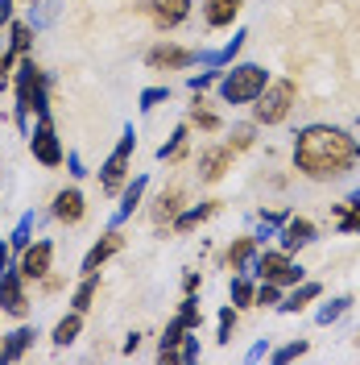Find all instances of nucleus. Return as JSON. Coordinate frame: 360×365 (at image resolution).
<instances>
[{
    "label": "nucleus",
    "instance_id": "obj_1",
    "mask_svg": "<svg viewBox=\"0 0 360 365\" xmlns=\"http://www.w3.org/2000/svg\"><path fill=\"white\" fill-rule=\"evenodd\" d=\"M360 162V141L339 125H307L294 137V170L307 179H339Z\"/></svg>",
    "mask_w": 360,
    "mask_h": 365
},
{
    "label": "nucleus",
    "instance_id": "obj_2",
    "mask_svg": "<svg viewBox=\"0 0 360 365\" xmlns=\"http://www.w3.org/2000/svg\"><path fill=\"white\" fill-rule=\"evenodd\" d=\"M42 113H50V79L25 54L21 71H17V125H21L25 137H29V116H42Z\"/></svg>",
    "mask_w": 360,
    "mask_h": 365
},
{
    "label": "nucleus",
    "instance_id": "obj_3",
    "mask_svg": "<svg viewBox=\"0 0 360 365\" xmlns=\"http://www.w3.org/2000/svg\"><path fill=\"white\" fill-rule=\"evenodd\" d=\"M270 83V75L261 63H236L232 71L220 75V100L224 104H253Z\"/></svg>",
    "mask_w": 360,
    "mask_h": 365
},
{
    "label": "nucleus",
    "instance_id": "obj_4",
    "mask_svg": "<svg viewBox=\"0 0 360 365\" xmlns=\"http://www.w3.org/2000/svg\"><path fill=\"white\" fill-rule=\"evenodd\" d=\"M298 104V88H294V79H270L265 91L253 100V116H257V125H282L290 108Z\"/></svg>",
    "mask_w": 360,
    "mask_h": 365
},
{
    "label": "nucleus",
    "instance_id": "obj_5",
    "mask_svg": "<svg viewBox=\"0 0 360 365\" xmlns=\"http://www.w3.org/2000/svg\"><path fill=\"white\" fill-rule=\"evenodd\" d=\"M133 150H137V129L133 125H125V133H120V145H116L108 162L100 166V187H104V195H120V187L129 182V162H133Z\"/></svg>",
    "mask_w": 360,
    "mask_h": 365
},
{
    "label": "nucleus",
    "instance_id": "obj_6",
    "mask_svg": "<svg viewBox=\"0 0 360 365\" xmlns=\"http://www.w3.org/2000/svg\"><path fill=\"white\" fill-rule=\"evenodd\" d=\"M261 282H277V287H298L302 282V266L298 262H290V253L286 250H265L253 257V270Z\"/></svg>",
    "mask_w": 360,
    "mask_h": 365
},
{
    "label": "nucleus",
    "instance_id": "obj_7",
    "mask_svg": "<svg viewBox=\"0 0 360 365\" xmlns=\"http://www.w3.org/2000/svg\"><path fill=\"white\" fill-rule=\"evenodd\" d=\"M29 150H33V158L42 162V166H63V141H58V133H54V120H50V113L38 116V125L29 129Z\"/></svg>",
    "mask_w": 360,
    "mask_h": 365
},
{
    "label": "nucleus",
    "instance_id": "obj_8",
    "mask_svg": "<svg viewBox=\"0 0 360 365\" xmlns=\"http://www.w3.org/2000/svg\"><path fill=\"white\" fill-rule=\"evenodd\" d=\"M29 299H25V278L21 270H0V312L4 316H25Z\"/></svg>",
    "mask_w": 360,
    "mask_h": 365
},
{
    "label": "nucleus",
    "instance_id": "obj_9",
    "mask_svg": "<svg viewBox=\"0 0 360 365\" xmlns=\"http://www.w3.org/2000/svg\"><path fill=\"white\" fill-rule=\"evenodd\" d=\"M141 13L158 25V29H174V25L186 21L191 0H145V4H141Z\"/></svg>",
    "mask_w": 360,
    "mask_h": 365
},
{
    "label": "nucleus",
    "instance_id": "obj_10",
    "mask_svg": "<svg viewBox=\"0 0 360 365\" xmlns=\"http://www.w3.org/2000/svg\"><path fill=\"white\" fill-rule=\"evenodd\" d=\"M149 71H182L191 63H199V50H186V46H154L145 54Z\"/></svg>",
    "mask_w": 360,
    "mask_h": 365
},
{
    "label": "nucleus",
    "instance_id": "obj_11",
    "mask_svg": "<svg viewBox=\"0 0 360 365\" xmlns=\"http://www.w3.org/2000/svg\"><path fill=\"white\" fill-rule=\"evenodd\" d=\"M315 237H319V232H315V225H311L307 216H286V220H282V228H277V241H282V250H286V253L307 250Z\"/></svg>",
    "mask_w": 360,
    "mask_h": 365
},
{
    "label": "nucleus",
    "instance_id": "obj_12",
    "mask_svg": "<svg viewBox=\"0 0 360 365\" xmlns=\"http://www.w3.org/2000/svg\"><path fill=\"white\" fill-rule=\"evenodd\" d=\"M83 212H88V200H83L79 187H63V191L54 195V204H50V216H54L58 225H79Z\"/></svg>",
    "mask_w": 360,
    "mask_h": 365
},
{
    "label": "nucleus",
    "instance_id": "obj_13",
    "mask_svg": "<svg viewBox=\"0 0 360 365\" xmlns=\"http://www.w3.org/2000/svg\"><path fill=\"white\" fill-rule=\"evenodd\" d=\"M125 250V237H120V228H108L95 245L88 250V257H83V274H100V266L108 262V257H116V253Z\"/></svg>",
    "mask_w": 360,
    "mask_h": 365
},
{
    "label": "nucleus",
    "instance_id": "obj_14",
    "mask_svg": "<svg viewBox=\"0 0 360 365\" xmlns=\"http://www.w3.org/2000/svg\"><path fill=\"white\" fill-rule=\"evenodd\" d=\"M50 262H54V245L50 241H38V245H25L21 250V278H46L50 274Z\"/></svg>",
    "mask_w": 360,
    "mask_h": 365
},
{
    "label": "nucleus",
    "instance_id": "obj_15",
    "mask_svg": "<svg viewBox=\"0 0 360 365\" xmlns=\"http://www.w3.org/2000/svg\"><path fill=\"white\" fill-rule=\"evenodd\" d=\"M33 341H38V328H29V324H21V328H13L4 341H0V365H13L25 357V349H33Z\"/></svg>",
    "mask_w": 360,
    "mask_h": 365
},
{
    "label": "nucleus",
    "instance_id": "obj_16",
    "mask_svg": "<svg viewBox=\"0 0 360 365\" xmlns=\"http://www.w3.org/2000/svg\"><path fill=\"white\" fill-rule=\"evenodd\" d=\"M232 158H236V150H232V145H216V150H203V154H199V179H203V182L224 179V170L232 166Z\"/></svg>",
    "mask_w": 360,
    "mask_h": 365
},
{
    "label": "nucleus",
    "instance_id": "obj_17",
    "mask_svg": "<svg viewBox=\"0 0 360 365\" xmlns=\"http://www.w3.org/2000/svg\"><path fill=\"white\" fill-rule=\"evenodd\" d=\"M240 4L245 0H203V21L211 25V29H224L240 17Z\"/></svg>",
    "mask_w": 360,
    "mask_h": 365
},
{
    "label": "nucleus",
    "instance_id": "obj_18",
    "mask_svg": "<svg viewBox=\"0 0 360 365\" xmlns=\"http://www.w3.org/2000/svg\"><path fill=\"white\" fill-rule=\"evenodd\" d=\"M319 295H323V287H319V282H307V278H302V282L294 287L290 295H286L282 303H277V312H282V316H298V312H302L307 303H315Z\"/></svg>",
    "mask_w": 360,
    "mask_h": 365
},
{
    "label": "nucleus",
    "instance_id": "obj_19",
    "mask_svg": "<svg viewBox=\"0 0 360 365\" xmlns=\"http://www.w3.org/2000/svg\"><path fill=\"white\" fill-rule=\"evenodd\" d=\"M141 195H145V175H137L133 182H125V187H120V207L112 212V228H116V225H125V220L133 216L137 204H141Z\"/></svg>",
    "mask_w": 360,
    "mask_h": 365
},
{
    "label": "nucleus",
    "instance_id": "obj_20",
    "mask_svg": "<svg viewBox=\"0 0 360 365\" xmlns=\"http://www.w3.org/2000/svg\"><path fill=\"white\" fill-rule=\"evenodd\" d=\"M253 257H257V241L253 237H240V241H232L224 253V266L228 270H236V274H248L253 270Z\"/></svg>",
    "mask_w": 360,
    "mask_h": 365
},
{
    "label": "nucleus",
    "instance_id": "obj_21",
    "mask_svg": "<svg viewBox=\"0 0 360 365\" xmlns=\"http://www.w3.org/2000/svg\"><path fill=\"white\" fill-rule=\"evenodd\" d=\"M245 29H240V34H232V42L224 46V50H199V63L203 67H216V71H224L228 63H232V58H236V54H240V46H245Z\"/></svg>",
    "mask_w": 360,
    "mask_h": 365
},
{
    "label": "nucleus",
    "instance_id": "obj_22",
    "mask_svg": "<svg viewBox=\"0 0 360 365\" xmlns=\"http://www.w3.org/2000/svg\"><path fill=\"white\" fill-rule=\"evenodd\" d=\"M216 207H220L216 200H207V204H195V207H186V212H179L170 225H174V232H191V228H199L207 216H216Z\"/></svg>",
    "mask_w": 360,
    "mask_h": 365
},
{
    "label": "nucleus",
    "instance_id": "obj_23",
    "mask_svg": "<svg viewBox=\"0 0 360 365\" xmlns=\"http://www.w3.org/2000/svg\"><path fill=\"white\" fill-rule=\"evenodd\" d=\"M83 332V312H70V316H63L58 324H54V332H50V341L58 344V349H67L75 336Z\"/></svg>",
    "mask_w": 360,
    "mask_h": 365
},
{
    "label": "nucleus",
    "instance_id": "obj_24",
    "mask_svg": "<svg viewBox=\"0 0 360 365\" xmlns=\"http://www.w3.org/2000/svg\"><path fill=\"white\" fill-rule=\"evenodd\" d=\"M95 291H100V278H95V274H83V282H79L75 295H70V312H88L91 303H95Z\"/></svg>",
    "mask_w": 360,
    "mask_h": 365
},
{
    "label": "nucleus",
    "instance_id": "obj_25",
    "mask_svg": "<svg viewBox=\"0 0 360 365\" xmlns=\"http://www.w3.org/2000/svg\"><path fill=\"white\" fill-rule=\"evenodd\" d=\"M170 361H182V365L199 361V328H191V332H182V341L174 344V353H170Z\"/></svg>",
    "mask_w": 360,
    "mask_h": 365
},
{
    "label": "nucleus",
    "instance_id": "obj_26",
    "mask_svg": "<svg viewBox=\"0 0 360 365\" xmlns=\"http://www.w3.org/2000/svg\"><path fill=\"white\" fill-rule=\"evenodd\" d=\"M191 125H199L203 133H216V129H220V116L203 104V91H195V104H191Z\"/></svg>",
    "mask_w": 360,
    "mask_h": 365
},
{
    "label": "nucleus",
    "instance_id": "obj_27",
    "mask_svg": "<svg viewBox=\"0 0 360 365\" xmlns=\"http://www.w3.org/2000/svg\"><path fill=\"white\" fill-rule=\"evenodd\" d=\"M186 137H191V125H179V129L170 133V141H166V145L158 150V158H162V162L182 158V154H186Z\"/></svg>",
    "mask_w": 360,
    "mask_h": 365
},
{
    "label": "nucleus",
    "instance_id": "obj_28",
    "mask_svg": "<svg viewBox=\"0 0 360 365\" xmlns=\"http://www.w3.org/2000/svg\"><path fill=\"white\" fill-rule=\"evenodd\" d=\"M29 42H33V25H25V21L9 25V50H13L17 58H25V54H29Z\"/></svg>",
    "mask_w": 360,
    "mask_h": 365
},
{
    "label": "nucleus",
    "instance_id": "obj_29",
    "mask_svg": "<svg viewBox=\"0 0 360 365\" xmlns=\"http://www.w3.org/2000/svg\"><path fill=\"white\" fill-rule=\"evenodd\" d=\"M339 232H360V204H336L332 207Z\"/></svg>",
    "mask_w": 360,
    "mask_h": 365
},
{
    "label": "nucleus",
    "instance_id": "obj_30",
    "mask_svg": "<svg viewBox=\"0 0 360 365\" xmlns=\"http://www.w3.org/2000/svg\"><path fill=\"white\" fill-rule=\"evenodd\" d=\"M179 207H182V191H162L158 195V207H154V220H174L179 216Z\"/></svg>",
    "mask_w": 360,
    "mask_h": 365
},
{
    "label": "nucleus",
    "instance_id": "obj_31",
    "mask_svg": "<svg viewBox=\"0 0 360 365\" xmlns=\"http://www.w3.org/2000/svg\"><path fill=\"white\" fill-rule=\"evenodd\" d=\"M348 303H352L348 295H336L332 303H323V307L315 312V324H336V319L344 316V312H348Z\"/></svg>",
    "mask_w": 360,
    "mask_h": 365
},
{
    "label": "nucleus",
    "instance_id": "obj_32",
    "mask_svg": "<svg viewBox=\"0 0 360 365\" xmlns=\"http://www.w3.org/2000/svg\"><path fill=\"white\" fill-rule=\"evenodd\" d=\"M33 225H38V216H33V212H25L21 220H17V228H13V237H9V245H13V250H25V245H29V237H33Z\"/></svg>",
    "mask_w": 360,
    "mask_h": 365
},
{
    "label": "nucleus",
    "instance_id": "obj_33",
    "mask_svg": "<svg viewBox=\"0 0 360 365\" xmlns=\"http://www.w3.org/2000/svg\"><path fill=\"white\" fill-rule=\"evenodd\" d=\"M253 291H257V287L248 282L245 274H236V278H232V307H253Z\"/></svg>",
    "mask_w": 360,
    "mask_h": 365
},
{
    "label": "nucleus",
    "instance_id": "obj_34",
    "mask_svg": "<svg viewBox=\"0 0 360 365\" xmlns=\"http://www.w3.org/2000/svg\"><path fill=\"white\" fill-rule=\"evenodd\" d=\"M277 303H282V287L277 282H261L253 291V307H277Z\"/></svg>",
    "mask_w": 360,
    "mask_h": 365
},
{
    "label": "nucleus",
    "instance_id": "obj_35",
    "mask_svg": "<svg viewBox=\"0 0 360 365\" xmlns=\"http://www.w3.org/2000/svg\"><path fill=\"white\" fill-rule=\"evenodd\" d=\"M307 349H311L307 341H290V344H282V349H273L270 357L277 365H290V361H298V357H307Z\"/></svg>",
    "mask_w": 360,
    "mask_h": 365
},
{
    "label": "nucleus",
    "instance_id": "obj_36",
    "mask_svg": "<svg viewBox=\"0 0 360 365\" xmlns=\"http://www.w3.org/2000/svg\"><path fill=\"white\" fill-rule=\"evenodd\" d=\"M232 332H236V307H224L216 324V344H232Z\"/></svg>",
    "mask_w": 360,
    "mask_h": 365
},
{
    "label": "nucleus",
    "instance_id": "obj_37",
    "mask_svg": "<svg viewBox=\"0 0 360 365\" xmlns=\"http://www.w3.org/2000/svg\"><path fill=\"white\" fill-rule=\"evenodd\" d=\"M33 4H38V9L29 13V25H33V29H42V25L54 21V13H58V0H33Z\"/></svg>",
    "mask_w": 360,
    "mask_h": 365
},
{
    "label": "nucleus",
    "instance_id": "obj_38",
    "mask_svg": "<svg viewBox=\"0 0 360 365\" xmlns=\"http://www.w3.org/2000/svg\"><path fill=\"white\" fill-rule=\"evenodd\" d=\"M179 319L186 324V328H199V299L195 295H182V303H179Z\"/></svg>",
    "mask_w": 360,
    "mask_h": 365
},
{
    "label": "nucleus",
    "instance_id": "obj_39",
    "mask_svg": "<svg viewBox=\"0 0 360 365\" xmlns=\"http://www.w3.org/2000/svg\"><path fill=\"white\" fill-rule=\"evenodd\" d=\"M162 100H170V88H145L141 91V113H154Z\"/></svg>",
    "mask_w": 360,
    "mask_h": 365
},
{
    "label": "nucleus",
    "instance_id": "obj_40",
    "mask_svg": "<svg viewBox=\"0 0 360 365\" xmlns=\"http://www.w3.org/2000/svg\"><path fill=\"white\" fill-rule=\"evenodd\" d=\"M211 83H220V71L216 67H207L203 75H191V79H186V88L191 91H203V88H211Z\"/></svg>",
    "mask_w": 360,
    "mask_h": 365
},
{
    "label": "nucleus",
    "instance_id": "obj_41",
    "mask_svg": "<svg viewBox=\"0 0 360 365\" xmlns=\"http://www.w3.org/2000/svg\"><path fill=\"white\" fill-rule=\"evenodd\" d=\"M228 145H232L236 154H240V150H248V145H253V125H236V129H232V141H228Z\"/></svg>",
    "mask_w": 360,
    "mask_h": 365
},
{
    "label": "nucleus",
    "instance_id": "obj_42",
    "mask_svg": "<svg viewBox=\"0 0 360 365\" xmlns=\"http://www.w3.org/2000/svg\"><path fill=\"white\" fill-rule=\"evenodd\" d=\"M261 357H270V341H257V344L245 353V361H261Z\"/></svg>",
    "mask_w": 360,
    "mask_h": 365
},
{
    "label": "nucleus",
    "instance_id": "obj_43",
    "mask_svg": "<svg viewBox=\"0 0 360 365\" xmlns=\"http://www.w3.org/2000/svg\"><path fill=\"white\" fill-rule=\"evenodd\" d=\"M63 162L70 166V175H75V179H79V175H88V170H83V158H79V154H67Z\"/></svg>",
    "mask_w": 360,
    "mask_h": 365
},
{
    "label": "nucleus",
    "instance_id": "obj_44",
    "mask_svg": "<svg viewBox=\"0 0 360 365\" xmlns=\"http://www.w3.org/2000/svg\"><path fill=\"white\" fill-rule=\"evenodd\" d=\"M182 291H186V295H195V291H199V274H195V270L182 278Z\"/></svg>",
    "mask_w": 360,
    "mask_h": 365
},
{
    "label": "nucleus",
    "instance_id": "obj_45",
    "mask_svg": "<svg viewBox=\"0 0 360 365\" xmlns=\"http://www.w3.org/2000/svg\"><path fill=\"white\" fill-rule=\"evenodd\" d=\"M13 21V0H0V29Z\"/></svg>",
    "mask_w": 360,
    "mask_h": 365
},
{
    "label": "nucleus",
    "instance_id": "obj_46",
    "mask_svg": "<svg viewBox=\"0 0 360 365\" xmlns=\"http://www.w3.org/2000/svg\"><path fill=\"white\" fill-rule=\"evenodd\" d=\"M9 257H13V245H9V241H0V270H9Z\"/></svg>",
    "mask_w": 360,
    "mask_h": 365
},
{
    "label": "nucleus",
    "instance_id": "obj_47",
    "mask_svg": "<svg viewBox=\"0 0 360 365\" xmlns=\"http://www.w3.org/2000/svg\"><path fill=\"white\" fill-rule=\"evenodd\" d=\"M137 344H141V336H137V332H129V341H125V353H137Z\"/></svg>",
    "mask_w": 360,
    "mask_h": 365
},
{
    "label": "nucleus",
    "instance_id": "obj_48",
    "mask_svg": "<svg viewBox=\"0 0 360 365\" xmlns=\"http://www.w3.org/2000/svg\"><path fill=\"white\" fill-rule=\"evenodd\" d=\"M348 204H360V187L352 191V195H348Z\"/></svg>",
    "mask_w": 360,
    "mask_h": 365
},
{
    "label": "nucleus",
    "instance_id": "obj_49",
    "mask_svg": "<svg viewBox=\"0 0 360 365\" xmlns=\"http://www.w3.org/2000/svg\"><path fill=\"white\" fill-rule=\"evenodd\" d=\"M356 344H360V336H356Z\"/></svg>",
    "mask_w": 360,
    "mask_h": 365
},
{
    "label": "nucleus",
    "instance_id": "obj_50",
    "mask_svg": "<svg viewBox=\"0 0 360 365\" xmlns=\"http://www.w3.org/2000/svg\"><path fill=\"white\" fill-rule=\"evenodd\" d=\"M29 4H33V0H29Z\"/></svg>",
    "mask_w": 360,
    "mask_h": 365
}]
</instances>
